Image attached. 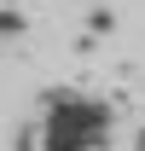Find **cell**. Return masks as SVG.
I'll use <instances>...</instances> for the list:
<instances>
[{
  "label": "cell",
  "mask_w": 145,
  "mask_h": 151,
  "mask_svg": "<svg viewBox=\"0 0 145 151\" xmlns=\"http://www.w3.org/2000/svg\"><path fill=\"white\" fill-rule=\"evenodd\" d=\"M105 139H110V105H99L87 93L41 99V122H35L41 151H105Z\"/></svg>",
  "instance_id": "6da1fadb"
}]
</instances>
